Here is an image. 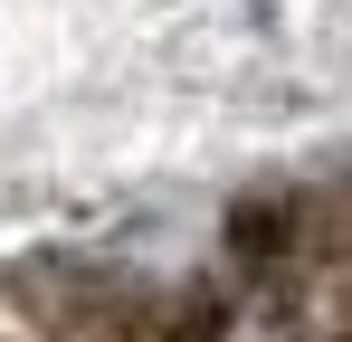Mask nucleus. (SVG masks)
<instances>
[]
</instances>
